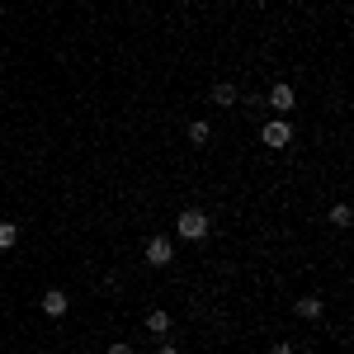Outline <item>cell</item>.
Listing matches in <instances>:
<instances>
[{"label": "cell", "instance_id": "cell-1", "mask_svg": "<svg viewBox=\"0 0 354 354\" xmlns=\"http://www.w3.org/2000/svg\"><path fill=\"white\" fill-rule=\"evenodd\" d=\"M208 227H213V222H208L203 208H185V213L175 218V232H180L185 241H203V236H208Z\"/></svg>", "mask_w": 354, "mask_h": 354}, {"label": "cell", "instance_id": "cell-2", "mask_svg": "<svg viewBox=\"0 0 354 354\" xmlns=\"http://www.w3.org/2000/svg\"><path fill=\"white\" fill-rule=\"evenodd\" d=\"M260 142H265L270 151H288V147H293V128H288V118L265 123V128H260Z\"/></svg>", "mask_w": 354, "mask_h": 354}, {"label": "cell", "instance_id": "cell-3", "mask_svg": "<svg viewBox=\"0 0 354 354\" xmlns=\"http://www.w3.org/2000/svg\"><path fill=\"white\" fill-rule=\"evenodd\" d=\"M147 265H151V270L175 265V241H170V236H151V241H147Z\"/></svg>", "mask_w": 354, "mask_h": 354}, {"label": "cell", "instance_id": "cell-4", "mask_svg": "<svg viewBox=\"0 0 354 354\" xmlns=\"http://www.w3.org/2000/svg\"><path fill=\"white\" fill-rule=\"evenodd\" d=\"M265 104H270V109H279V113H293L298 95H293V85H288V81H279V85L270 90V100H265Z\"/></svg>", "mask_w": 354, "mask_h": 354}, {"label": "cell", "instance_id": "cell-5", "mask_svg": "<svg viewBox=\"0 0 354 354\" xmlns=\"http://www.w3.org/2000/svg\"><path fill=\"white\" fill-rule=\"evenodd\" d=\"M66 307H71V298H66V293H62V288H48V293H43V312H48V317H66Z\"/></svg>", "mask_w": 354, "mask_h": 354}, {"label": "cell", "instance_id": "cell-6", "mask_svg": "<svg viewBox=\"0 0 354 354\" xmlns=\"http://www.w3.org/2000/svg\"><path fill=\"white\" fill-rule=\"evenodd\" d=\"M236 100H241V95H236V85H232V81L213 85V104H218V109H236Z\"/></svg>", "mask_w": 354, "mask_h": 354}, {"label": "cell", "instance_id": "cell-7", "mask_svg": "<svg viewBox=\"0 0 354 354\" xmlns=\"http://www.w3.org/2000/svg\"><path fill=\"white\" fill-rule=\"evenodd\" d=\"M142 326L165 340V335H170V312H161V307H156V312H147V322H142Z\"/></svg>", "mask_w": 354, "mask_h": 354}, {"label": "cell", "instance_id": "cell-8", "mask_svg": "<svg viewBox=\"0 0 354 354\" xmlns=\"http://www.w3.org/2000/svg\"><path fill=\"white\" fill-rule=\"evenodd\" d=\"M322 312H326V302H322V298H298V317H302V322H322Z\"/></svg>", "mask_w": 354, "mask_h": 354}, {"label": "cell", "instance_id": "cell-9", "mask_svg": "<svg viewBox=\"0 0 354 354\" xmlns=\"http://www.w3.org/2000/svg\"><path fill=\"white\" fill-rule=\"evenodd\" d=\"M189 142H194V147H208V142H213V123H203V118L189 123Z\"/></svg>", "mask_w": 354, "mask_h": 354}, {"label": "cell", "instance_id": "cell-10", "mask_svg": "<svg viewBox=\"0 0 354 354\" xmlns=\"http://www.w3.org/2000/svg\"><path fill=\"white\" fill-rule=\"evenodd\" d=\"M326 218H330V227H350V222H354V213H350V203H335V208H330Z\"/></svg>", "mask_w": 354, "mask_h": 354}, {"label": "cell", "instance_id": "cell-11", "mask_svg": "<svg viewBox=\"0 0 354 354\" xmlns=\"http://www.w3.org/2000/svg\"><path fill=\"white\" fill-rule=\"evenodd\" d=\"M15 241H19V227L15 222H0V250H10Z\"/></svg>", "mask_w": 354, "mask_h": 354}, {"label": "cell", "instance_id": "cell-12", "mask_svg": "<svg viewBox=\"0 0 354 354\" xmlns=\"http://www.w3.org/2000/svg\"><path fill=\"white\" fill-rule=\"evenodd\" d=\"M109 354H133V345H123V340H118V345H109Z\"/></svg>", "mask_w": 354, "mask_h": 354}, {"label": "cell", "instance_id": "cell-13", "mask_svg": "<svg viewBox=\"0 0 354 354\" xmlns=\"http://www.w3.org/2000/svg\"><path fill=\"white\" fill-rule=\"evenodd\" d=\"M270 354H298V350H293V345H274Z\"/></svg>", "mask_w": 354, "mask_h": 354}, {"label": "cell", "instance_id": "cell-14", "mask_svg": "<svg viewBox=\"0 0 354 354\" xmlns=\"http://www.w3.org/2000/svg\"><path fill=\"white\" fill-rule=\"evenodd\" d=\"M161 354H180V350H175V345H170V340H161Z\"/></svg>", "mask_w": 354, "mask_h": 354}]
</instances>
